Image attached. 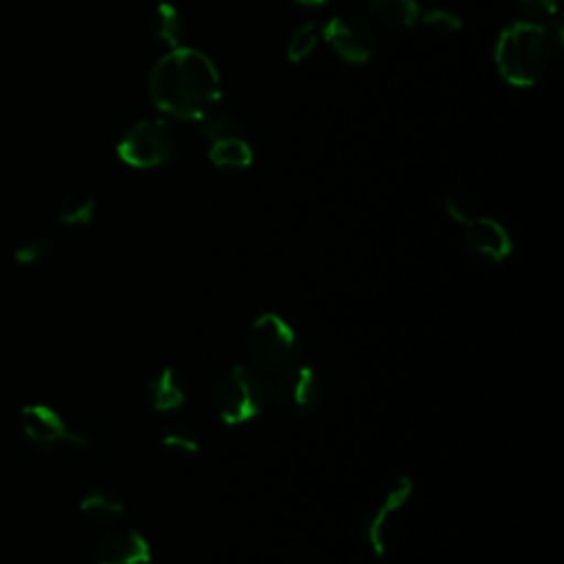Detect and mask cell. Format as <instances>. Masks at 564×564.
<instances>
[{"instance_id": "obj_1", "label": "cell", "mask_w": 564, "mask_h": 564, "mask_svg": "<svg viewBox=\"0 0 564 564\" xmlns=\"http://www.w3.org/2000/svg\"><path fill=\"white\" fill-rule=\"evenodd\" d=\"M150 99L161 110L183 121H198L223 101L216 64L196 48L176 46L150 70Z\"/></svg>"}, {"instance_id": "obj_2", "label": "cell", "mask_w": 564, "mask_h": 564, "mask_svg": "<svg viewBox=\"0 0 564 564\" xmlns=\"http://www.w3.org/2000/svg\"><path fill=\"white\" fill-rule=\"evenodd\" d=\"M562 46V29L535 20H518L505 26L494 46L500 77L516 88L535 86L551 68Z\"/></svg>"}, {"instance_id": "obj_3", "label": "cell", "mask_w": 564, "mask_h": 564, "mask_svg": "<svg viewBox=\"0 0 564 564\" xmlns=\"http://www.w3.org/2000/svg\"><path fill=\"white\" fill-rule=\"evenodd\" d=\"M269 399V386L253 366L236 364L225 370L212 388V405L218 419L238 427L262 414Z\"/></svg>"}, {"instance_id": "obj_4", "label": "cell", "mask_w": 564, "mask_h": 564, "mask_svg": "<svg viewBox=\"0 0 564 564\" xmlns=\"http://www.w3.org/2000/svg\"><path fill=\"white\" fill-rule=\"evenodd\" d=\"M245 348L258 372L280 375L297 361L300 339L289 319L273 311H264L251 319Z\"/></svg>"}, {"instance_id": "obj_5", "label": "cell", "mask_w": 564, "mask_h": 564, "mask_svg": "<svg viewBox=\"0 0 564 564\" xmlns=\"http://www.w3.org/2000/svg\"><path fill=\"white\" fill-rule=\"evenodd\" d=\"M176 150V137L172 128L161 119L137 121L117 143V156L137 170H152L172 163Z\"/></svg>"}, {"instance_id": "obj_6", "label": "cell", "mask_w": 564, "mask_h": 564, "mask_svg": "<svg viewBox=\"0 0 564 564\" xmlns=\"http://www.w3.org/2000/svg\"><path fill=\"white\" fill-rule=\"evenodd\" d=\"M319 31L322 40L330 46V51L348 64H366L375 55V31L368 22L359 18L335 15Z\"/></svg>"}, {"instance_id": "obj_7", "label": "cell", "mask_w": 564, "mask_h": 564, "mask_svg": "<svg viewBox=\"0 0 564 564\" xmlns=\"http://www.w3.org/2000/svg\"><path fill=\"white\" fill-rule=\"evenodd\" d=\"M20 430L29 443L37 447H57L62 443H70L77 447H86L88 438L73 430L59 412L44 403H31L20 410Z\"/></svg>"}, {"instance_id": "obj_8", "label": "cell", "mask_w": 564, "mask_h": 564, "mask_svg": "<svg viewBox=\"0 0 564 564\" xmlns=\"http://www.w3.org/2000/svg\"><path fill=\"white\" fill-rule=\"evenodd\" d=\"M414 491V482L410 476H399L390 489L386 491V496L381 498V502L377 505V509L372 511L368 524H366V542L368 549L377 555L383 557L390 549V531L394 524V518L403 511V507L410 502Z\"/></svg>"}, {"instance_id": "obj_9", "label": "cell", "mask_w": 564, "mask_h": 564, "mask_svg": "<svg viewBox=\"0 0 564 564\" xmlns=\"http://www.w3.org/2000/svg\"><path fill=\"white\" fill-rule=\"evenodd\" d=\"M465 245L471 253L489 260L502 262L513 253V240L502 223L489 216H474L471 212L460 223Z\"/></svg>"}, {"instance_id": "obj_10", "label": "cell", "mask_w": 564, "mask_h": 564, "mask_svg": "<svg viewBox=\"0 0 564 564\" xmlns=\"http://www.w3.org/2000/svg\"><path fill=\"white\" fill-rule=\"evenodd\" d=\"M93 564H152V546L137 529H115L95 544Z\"/></svg>"}, {"instance_id": "obj_11", "label": "cell", "mask_w": 564, "mask_h": 564, "mask_svg": "<svg viewBox=\"0 0 564 564\" xmlns=\"http://www.w3.org/2000/svg\"><path fill=\"white\" fill-rule=\"evenodd\" d=\"M282 375L280 399L284 408L293 414H306L315 410L322 397V383L315 368L311 364H293Z\"/></svg>"}, {"instance_id": "obj_12", "label": "cell", "mask_w": 564, "mask_h": 564, "mask_svg": "<svg viewBox=\"0 0 564 564\" xmlns=\"http://www.w3.org/2000/svg\"><path fill=\"white\" fill-rule=\"evenodd\" d=\"M185 397H187L185 381L178 375V370L172 366H163L145 383V401L159 414L176 412L185 403Z\"/></svg>"}, {"instance_id": "obj_13", "label": "cell", "mask_w": 564, "mask_h": 564, "mask_svg": "<svg viewBox=\"0 0 564 564\" xmlns=\"http://www.w3.org/2000/svg\"><path fill=\"white\" fill-rule=\"evenodd\" d=\"M79 513L93 524L112 527L121 520V516L126 513V507L115 491L95 487L79 500Z\"/></svg>"}, {"instance_id": "obj_14", "label": "cell", "mask_w": 564, "mask_h": 564, "mask_svg": "<svg viewBox=\"0 0 564 564\" xmlns=\"http://www.w3.org/2000/svg\"><path fill=\"white\" fill-rule=\"evenodd\" d=\"M209 161L220 170H245L253 163L251 145L238 134L214 139L207 152Z\"/></svg>"}, {"instance_id": "obj_15", "label": "cell", "mask_w": 564, "mask_h": 564, "mask_svg": "<svg viewBox=\"0 0 564 564\" xmlns=\"http://www.w3.org/2000/svg\"><path fill=\"white\" fill-rule=\"evenodd\" d=\"M370 11L390 31H408L421 15L416 0H370Z\"/></svg>"}, {"instance_id": "obj_16", "label": "cell", "mask_w": 564, "mask_h": 564, "mask_svg": "<svg viewBox=\"0 0 564 564\" xmlns=\"http://www.w3.org/2000/svg\"><path fill=\"white\" fill-rule=\"evenodd\" d=\"M148 31L154 42L165 44V46H181V35H183V18L181 11L172 2H159L150 18H148Z\"/></svg>"}, {"instance_id": "obj_17", "label": "cell", "mask_w": 564, "mask_h": 564, "mask_svg": "<svg viewBox=\"0 0 564 564\" xmlns=\"http://www.w3.org/2000/svg\"><path fill=\"white\" fill-rule=\"evenodd\" d=\"M97 203L86 192H66L55 203V218L64 227H86L93 223Z\"/></svg>"}, {"instance_id": "obj_18", "label": "cell", "mask_w": 564, "mask_h": 564, "mask_svg": "<svg viewBox=\"0 0 564 564\" xmlns=\"http://www.w3.org/2000/svg\"><path fill=\"white\" fill-rule=\"evenodd\" d=\"M322 40V31L315 22H304L300 24L291 37H289V44H286V59L291 64H302L304 59H308L313 55V51L317 48Z\"/></svg>"}, {"instance_id": "obj_19", "label": "cell", "mask_w": 564, "mask_h": 564, "mask_svg": "<svg viewBox=\"0 0 564 564\" xmlns=\"http://www.w3.org/2000/svg\"><path fill=\"white\" fill-rule=\"evenodd\" d=\"M55 253V245L51 238L46 236H31L26 240H22L15 251H13V260L22 267H31V264H40L46 262L51 256Z\"/></svg>"}, {"instance_id": "obj_20", "label": "cell", "mask_w": 564, "mask_h": 564, "mask_svg": "<svg viewBox=\"0 0 564 564\" xmlns=\"http://www.w3.org/2000/svg\"><path fill=\"white\" fill-rule=\"evenodd\" d=\"M198 126V130L207 137V139H223V137H231L236 134V126H234V117L220 108V104H216L212 110H207L198 121H194Z\"/></svg>"}, {"instance_id": "obj_21", "label": "cell", "mask_w": 564, "mask_h": 564, "mask_svg": "<svg viewBox=\"0 0 564 564\" xmlns=\"http://www.w3.org/2000/svg\"><path fill=\"white\" fill-rule=\"evenodd\" d=\"M161 443L165 449H170L174 454H185V456H192L200 449V441L196 438V434L183 425L167 427L165 434L161 436Z\"/></svg>"}, {"instance_id": "obj_22", "label": "cell", "mask_w": 564, "mask_h": 564, "mask_svg": "<svg viewBox=\"0 0 564 564\" xmlns=\"http://www.w3.org/2000/svg\"><path fill=\"white\" fill-rule=\"evenodd\" d=\"M419 22H423V26H427L430 31H436V33H456L463 26L460 15L445 7H434V9L423 11L419 15Z\"/></svg>"}, {"instance_id": "obj_23", "label": "cell", "mask_w": 564, "mask_h": 564, "mask_svg": "<svg viewBox=\"0 0 564 564\" xmlns=\"http://www.w3.org/2000/svg\"><path fill=\"white\" fill-rule=\"evenodd\" d=\"M518 7L533 18H555L560 0H518Z\"/></svg>"}, {"instance_id": "obj_24", "label": "cell", "mask_w": 564, "mask_h": 564, "mask_svg": "<svg viewBox=\"0 0 564 564\" xmlns=\"http://www.w3.org/2000/svg\"><path fill=\"white\" fill-rule=\"evenodd\" d=\"M291 2L304 4V7H317V4H324V2H328V0H291Z\"/></svg>"}]
</instances>
